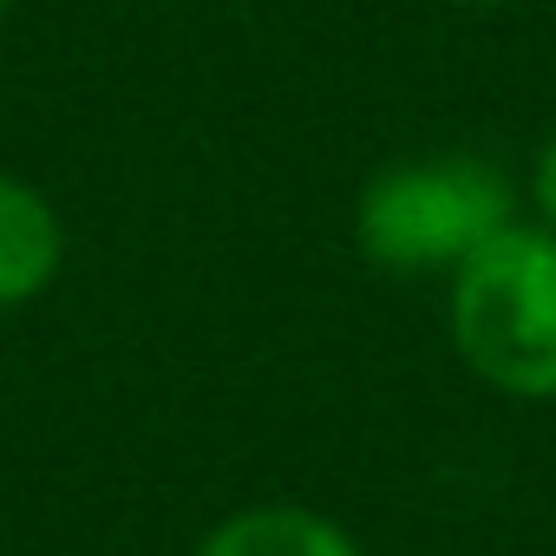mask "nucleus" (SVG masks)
Listing matches in <instances>:
<instances>
[{
    "label": "nucleus",
    "instance_id": "2",
    "mask_svg": "<svg viewBox=\"0 0 556 556\" xmlns=\"http://www.w3.org/2000/svg\"><path fill=\"white\" fill-rule=\"evenodd\" d=\"M523 216L517 177L478 151H419L380 164L354 197V249L400 282H445L504 223Z\"/></svg>",
    "mask_w": 556,
    "mask_h": 556
},
{
    "label": "nucleus",
    "instance_id": "7",
    "mask_svg": "<svg viewBox=\"0 0 556 556\" xmlns=\"http://www.w3.org/2000/svg\"><path fill=\"white\" fill-rule=\"evenodd\" d=\"M8 14H14V0H0V21H8Z\"/></svg>",
    "mask_w": 556,
    "mask_h": 556
},
{
    "label": "nucleus",
    "instance_id": "3",
    "mask_svg": "<svg viewBox=\"0 0 556 556\" xmlns=\"http://www.w3.org/2000/svg\"><path fill=\"white\" fill-rule=\"evenodd\" d=\"M66 268V223L53 197L14 170H0V315L40 302Z\"/></svg>",
    "mask_w": 556,
    "mask_h": 556
},
{
    "label": "nucleus",
    "instance_id": "5",
    "mask_svg": "<svg viewBox=\"0 0 556 556\" xmlns=\"http://www.w3.org/2000/svg\"><path fill=\"white\" fill-rule=\"evenodd\" d=\"M517 197H523V216H530V223L556 229V125H549V131H543V144L530 151Z\"/></svg>",
    "mask_w": 556,
    "mask_h": 556
},
{
    "label": "nucleus",
    "instance_id": "4",
    "mask_svg": "<svg viewBox=\"0 0 556 556\" xmlns=\"http://www.w3.org/2000/svg\"><path fill=\"white\" fill-rule=\"evenodd\" d=\"M190 556H367V549L328 510L275 497V504H242V510L216 517Z\"/></svg>",
    "mask_w": 556,
    "mask_h": 556
},
{
    "label": "nucleus",
    "instance_id": "6",
    "mask_svg": "<svg viewBox=\"0 0 556 556\" xmlns=\"http://www.w3.org/2000/svg\"><path fill=\"white\" fill-rule=\"evenodd\" d=\"M458 8H504V0H458Z\"/></svg>",
    "mask_w": 556,
    "mask_h": 556
},
{
    "label": "nucleus",
    "instance_id": "1",
    "mask_svg": "<svg viewBox=\"0 0 556 556\" xmlns=\"http://www.w3.org/2000/svg\"><path fill=\"white\" fill-rule=\"evenodd\" d=\"M445 341L478 387L556 400V229L517 216L445 275Z\"/></svg>",
    "mask_w": 556,
    "mask_h": 556
}]
</instances>
